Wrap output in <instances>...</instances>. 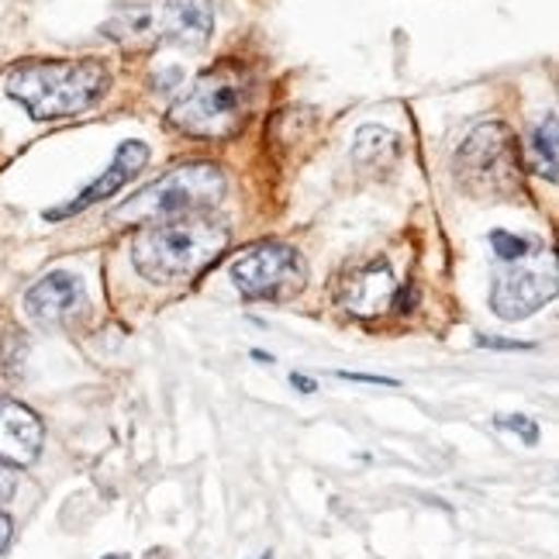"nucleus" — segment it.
Wrapping results in <instances>:
<instances>
[{"mask_svg":"<svg viewBox=\"0 0 559 559\" xmlns=\"http://www.w3.org/2000/svg\"><path fill=\"white\" fill-rule=\"evenodd\" d=\"M83 308V284L73 273H49L25 294V311L38 325H59Z\"/></svg>","mask_w":559,"mask_h":559,"instance_id":"nucleus-10","label":"nucleus"},{"mask_svg":"<svg viewBox=\"0 0 559 559\" xmlns=\"http://www.w3.org/2000/svg\"><path fill=\"white\" fill-rule=\"evenodd\" d=\"M225 198V177L211 163H190L169 169L156 183L142 187L135 198H128L118 211L115 222L121 225H148V222H177L193 211H204Z\"/></svg>","mask_w":559,"mask_h":559,"instance_id":"nucleus-5","label":"nucleus"},{"mask_svg":"<svg viewBox=\"0 0 559 559\" xmlns=\"http://www.w3.org/2000/svg\"><path fill=\"white\" fill-rule=\"evenodd\" d=\"M397 148V139L394 132H386V128H377V124H367L356 132V145H353V159L356 163H377L383 153H394Z\"/></svg>","mask_w":559,"mask_h":559,"instance_id":"nucleus-14","label":"nucleus"},{"mask_svg":"<svg viewBox=\"0 0 559 559\" xmlns=\"http://www.w3.org/2000/svg\"><path fill=\"white\" fill-rule=\"evenodd\" d=\"M342 380H356V383H383V386H394L397 380H391V377H367V373H346V370H342L338 373Z\"/></svg>","mask_w":559,"mask_h":559,"instance_id":"nucleus-18","label":"nucleus"},{"mask_svg":"<svg viewBox=\"0 0 559 559\" xmlns=\"http://www.w3.org/2000/svg\"><path fill=\"white\" fill-rule=\"evenodd\" d=\"M231 280L249 300H280L305 284V260L284 242H263L231 263Z\"/></svg>","mask_w":559,"mask_h":559,"instance_id":"nucleus-7","label":"nucleus"},{"mask_svg":"<svg viewBox=\"0 0 559 559\" xmlns=\"http://www.w3.org/2000/svg\"><path fill=\"white\" fill-rule=\"evenodd\" d=\"M263 559H270V556H263Z\"/></svg>","mask_w":559,"mask_h":559,"instance_id":"nucleus-23","label":"nucleus"},{"mask_svg":"<svg viewBox=\"0 0 559 559\" xmlns=\"http://www.w3.org/2000/svg\"><path fill=\"white\" fill-rule=\"evenodd\" d=\"M556 297V276L552 273H535V270H514L501 273L493 280L490 305L504 321H525L539 311L543 305Z\"/></svg>","mask_w":559,"mask_h":559,"instance_id":"nucleus-8","label":"nucleus"},{"mask_svg":"<svg viewBox=\"0 0 559 559\" xmlns=\"http://www.w3.org/2000/svg\"><path fill=\"white\" fill-rule=\"evenodd\" d=\"M41 421L25 404H0V463L32 466L41 453Z\"/></svg>","mask_w":559,"mask_h":559,"instance_id":"nucleus-11","label":"nucleus"},{"mask_svg":"<svg viewBox=\"0 0 559 559\" xmlns=\"http://www.w3.org/2000/svg\"><path fill=\"white\" fill-rule=\"evenodd\" d=\"M14 493V473L8 469V463H0V501H8Z\"/></svg>","mask_w":559,"mask_h":559,"instance_id":"nucleus-17","label":"nucleus"},{"mask_svg":"<svg viewBox=\"0 0 559 559\" xmlns=\"http://www.w3.org/2000/svg\"><path fill=\"white\" fill-rule=\"evenodd\" d=\"M480 346H493V349H525V342H508V338H477Z\"/></svg>","mask_w":559,"mask_h":559,"instance_id":"nucleus-20","label":"nucleus"},{"mask_svg":"<svg viewBox=\"0 0 559 559\" xmlns=\"http://www.w3.org/2000/svg\"><path fill=\"white\" fill-rule=\"evenodd\" d=\"M456 174L480 198H511L522 187V156L504 124H480L456 153Z\"/></svg>","mask_w":559,"mask_h":559,"instance_id":"nucleus-6","label":"nucleus"},{"mask_svg":"<svg viewBox=\"0 0 559 559\" xmlns=\"http://www.w3.org/2000/svg\"><path fill=\"white\" fill-rule=\"evenodd\" d=\"M252 356H255V359H260V362H273V356H270V353H260V349H255Z\"/></svg>","mask_w":559,"mask_h":559,"instance_id":"nucleus-22","label":"nucleus"},{"mask_svg":"<svg viewBox=\"0 0 559 559\" xmlns=\"http://www.w3.org/2000/svg\"><path fill=\"white\" fill-rule=\"evenodd\" d=\"M498 428H511V432H519L528 445L539 442V425L525 415H511V418H498Z\"/></svg>","mask_w":559,"mask_h":559,"instance_id":"nucleus-16","label":"nucleus"},{"mask_svg":"<svg viewBox=\"0 0 559 559\" xmlns=\"http://www.w3.org/2000/svg\"><path fill=\"white\" fill-rule=\"evenodd\" d=\"M214 32L211 0H124L104 21V35L124 49L204 46Z\"/></svg>","mask_w":559,"mask_h":559,"instance_id":"nucleus-3","label":"nucleus"},{"mask_svg":"<svg viewBox=\"0 0 559 559\" xmlns=\"http://www.w3.org/2000/svg\"><path fill=\"white\" fill-rule=\"evenodd\" d=\"M528 166L535 174H546V180H556V115H549L546 124H539L532 132Z\"/></svg>","mask_w":559,"mask_h":559,"instance_id":"nucleus-13","label":"nucleus"},{"mask_svg":"<svg viewBox=\"0 0 559 559\" xmlns=\"http://www.w3.org/2000/svg\"><path fill=\"white\" fill-rule=\"evenodd\" d=\"M8 543H11V519L4 511H0V552L8 549Z\"/></svg>","mask_w":559,"mask_h":559,"instance_id":"nucleus-21","label":"nucleus"},{"mask_svg":"<svg viewBox=\"0 0 559 559\" xmlns=\"http://www.w3.org/2000/svg\"><path fill=\"white\" fill-rule=\"evenodd\" d=\"M145 163H148V145L145 142H121L118 153H115V163L104 169L100 180H94L73 204L59 207V211H49V218H67V214H80V211H87V207H94V204H100L107 198H115V193L128 180H132Z\"/></svg>","mask_w":559,"mask_h":559,"instance_id":"nucleus-9","label":"nucleus"},{"mask_svg":"<svg viewBox=\"0 0 559 559\" xmlns=\"http://www.w3.org/2000/svg\"><path fill=\"white\" fill-rule=\"evenodd\" d=\"M290 386H297L300 394H314L318 391V383L311 377H305V373H290Z\"/></svg>","mask_w":559,"mask_h":559,"instance_id":"nucleus-19","label":"nucleus"},{"mask_svg":"<svg viewBox=\"0 0 559 559\" xmlns=\"http://www.w3.org/2000/svg\"><path fill=\"white\" fill-rule=\"evenodd\" d=\"M246 111L249 76L235 62H222L190 83V91L169 111V121L198 139H228L239 132Z\"/></svg>","mask_w":559,"mask_h":559,"instance_id":"nucleus-4","label":"nucleus"},{"mask_svg":"<svg viewBox=\"0 0 559 559\" xmlns=\"http://www.w3.org/2000/svg\"><path fill=\"white\" fill-rule=\"evenodd\" d=\"M4 91L35 121L83 115L107 91V70L94 59H32L4 76Z\"/></svg>","mask_w":559,"mask_h":559,"instance_id":"nucleus-1","label":"nucleus"},{"mask_svg":"<svg viewBox=\"0 0 559 559\" xmlns=\"http://www.w3.org/2000/svg\"><path fill=\"white\" fill-rule=\"evenodd\" d=\"M394 294V280H391V270L386 266H370L362 276L353 280V290H349V300L356 311H380V305H386Z\"/></svg>","mask_w":559,"mask_h":559,"instance_id":"nucleus-12","label":"nucleus"},{"mask_svg":"<svg viewBox=\"0 0 559 559\" xmlns=\"http://www.w3.org/2000/svg\"><path fill=\"white\" fill-rule=\"evenodd\" d=\"M490 246L493 252L501 255V260L514 263V260H525L532 252V242L528 239H519V235H508V231H490Z\"/></svg>","mask_w":559,"mask_h":559,"instance_id":"nucleus-15","label":"nucleus"},{"mask_svg":"<svg viewBox=\"0 0 559 559\" xmlns=\"http://www.w3.org/2000/svg\"><path fill=\"white\" fill-rule=\"evenodd\" d=\"M228 246V228L207 218L159 222L142 228L132 246L139 273L153 284H183L211 266Z\"/></svg>","mask_w":559,"mask_h":559,"instance_id":"nucleus-2","label":"nucleus"}]
</instances>
